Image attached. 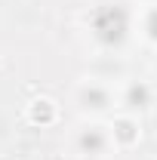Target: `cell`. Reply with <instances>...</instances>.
I'll return each instance as SVG.
<instances>
[{
	"instance_id": "obj_1",
	"label": "cell",
	"mask_w": 157,
	"mask_h": 160,
	"mask_svg": "<svg viewBox=\"0 0 157 160\" xmlns=\"http://www.w3.org/2000/svg\"><path fill=\"white\" fill-rule=\"evenodd\" d=\"M56 114H59L56 102L46 99V96H40V99H31L28 111H25V117L31 120L34 126H49V123H56Z\"/></svg>"
},
{
	"instance_id": "obj_2",
	"label": "cell",
	"mask_w": 157,
	"mask_h": 160,
	"mask_svg": "<svg viewBox=\"0 0 157 160\" xmlns=\"http://www.w3.org/2000/svg\"><path fill=\"white\" fill-rule=\"evenodd\" d=\"M111 136H114V145L133 148V145L142 139V129H139V123L133 117H117L114 123H111Z\"/></svg>"
}]
</instances>
